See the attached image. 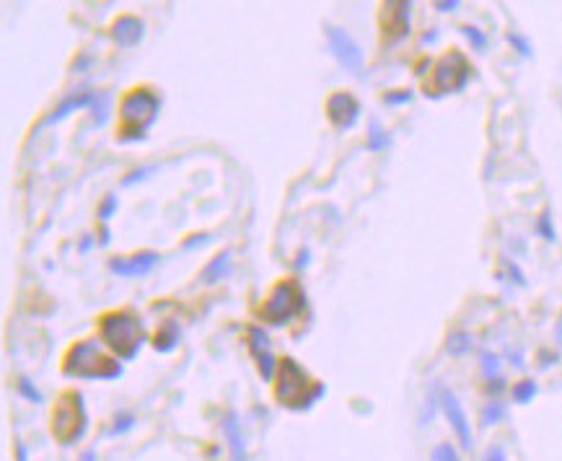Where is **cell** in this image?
Listing matches in <instances>:
<instances>
[{
    "instance_id": "cell-1",
    "label": "cell",
    "mask_w": 562,
    "mask_h": 461,
    "mask_svg": "<svg viewBox=\"0 0 562 461\" xmlns=\"http://www.w3.org/2000/svg\"><path fill=\"white\" fill-rule=\"evenodd\" d=\"M161 115V96L150 89H133L119 104V143H138L148 138L150 127Z\"/></svg>"
},
{
    "instance_id": "cell-2",
    "label": "cell",
    "mask_w": 562,
    "mask_h": 461,
    "mask_svg": "<svg viewBox=\"0 0 562 461\" xmlns=\"http://www.w3.org/2000/svg\"><path fill=\"white\" fill-rule=\"evenodd\" d=\"M327 387L311 379V373L296 361L285 355L277 365V381H275V396L288 410H308L311 404L324 396Z\"/></svg>"
},
{
    "instance_id": "cell-3",
    "label": "cell",
    "mask_w": 562,
    "mask_h": 461,
    "mask_svg": "<svg viewBox=\"0 0 562 461\" xmlns=\"http://www.w3.org/2000/svg\"><path fill=\"white\" fill-rule=\"evenodd\" d=\"M99 335L104 345L122 361H135V355L140 353V347L148 339V332L143 327V321L133 311H109L99 321Z\"/></svg>"
},
{
    "instance_id": "cell-4",
    "label": "cell",
    "mask_w": 562,
    "mask_h": 461,
    "mask_svg": "<svg viewBox=\"0 0 562 461\" xmlns=\"http://www.w3.org/2000/svg\"><path fill=\"white\" fill-rule=\"evenodd\" d=\"M63 373H65L67 379L109 381V379L122 376V365H119L115 358H109L99 347L96 339H83V342H75V345L67 350Z\"/></svg>"
},
{
    "instance_id": "cell-5",
    "label": "cell",
    "mask_w": 562,
    "mask_h": 461,
    "mask_svg": "<svg viewBox=\"0 0 562 461\" xmlns=\"http://www.w3.org/2000/svg\"><path fill=\"white\" fill-rule=\"evenodd\" d=\"M303 309H306V293L296 278H290L280 280L270 290L267 301L262 304V319L270 327H282L290 319H296L298 313H303Z\"/></svg>"
},
{
    "instance_id": "cell-6",
    "label": "cell",
    "mask_w": 562,
    "mask_h": 461,
    "mask_svg": "<svg viewBox=\"0 0 562 461\" xmlns=\"http://www.w3.org/2000/svg\"><path fill=\"white\" fill-rule=\"evenodd\" d=\"M86 425H89V417H86V407H83V396L78 391H65L60 396L58 407H55V415H52V433L60 443H75L86 436Z\"/></svg>"
},
{
    "instance_id": "cell-7",
    "label": "cell",
    "mask_w": 562,
    "mask_h": 461,
    "mask_svg": "<svg viewBox=\"0 0 562 461\" xmlns=\"http://www.w3.org/2000/svg\"><path fill=\"white\" fill-rule=\"evenodd\" d=\"M471 75L469 60L462 52H448L436 63L433 70V86L428 89V96H443V93H456L466 86Z\"/></svg>"
},
{
    "instance_id": "cell-8",
    "label": "cell",
    "mask_w": 562,
    "mask_h": 461,
    "mask_svg": "<svg viewBox=\"0 0 562 461\" xmlns=\"http://www.w3.org/2000/svg\"><path fill=\"white\" fill-rule=\"evenodd\" d=\"M327 39H329V50L337 58L339 65L345 67L348 73L360 78L365 63H363V50L358 47V41L345 29H339V26H327Z\"/></svg>"
},
{
    "instance_id": "cell-9",
    "label": "cell",
    "mask_w": 562,
    "mask_h": 461,
    "mask_svg": "<svg viewBox=\"0 0 562 461\" xmlns=\"http://www.w3.org/2000/svg\"><path fill=\"white\" fill-rule=\"evenodd\" d=\"M247 347H249V355L254 358L256 363V371L262 376V381H273L277 376V358L273 353V342L267 337V332L262 327H251L249 330V339H247Z\"/></svg>"
},
{
    "instance_id": "cell-10",
    "label": "cell",
    "mask_w": 562,
    "mask_h": 461,
    "mask_svg": "<svg viewBox=\"0 0 562 461\" xmlns=\"http://www.w3.org/2000/svg\"><path fill=\"white\" fill-rule=\"evenodd\" d=\"M327 117L329 122L337 127V130H350L358 124V117H360V104L353 93L348 91H337L327 99Z\"/></svg>"
},
{
    "instance_id": "cell-11",
    "label": "cell",
    "mask_w": 562,
    "mask_h": 461,
    "mask_svg": "<svg viewBox=\"0 0 562 461\" xmlns=\"http://www.w3.org/2000/svg\"><path fill=\"white\" fill-rule=\"evenodd\" d=\"M440 407L446 412L448 422H451V428H454L456 438H459V443L471 451V446H474V438H471V425L466 420V415H464V407L462 402L456 399L454 391H448V389H440Z\"/></svg>"
},
{
    "instance_id": "cell-12",
    "label": "cell",
    "mask_w": 562,
    "mask_h": 461,
    "mask_svg": "<svg viewBox=\"0 0 562 461\" xmlns=\"http://www.w3.org/2000/svg\"><path fill=\"white\" fill-rule=\"evenodd\" d=\"M158 262H161V254H156V252H138L133 257H115L109 262V270L119 275V278H143Z\"/></svg>"
},
{
    "instance_id": "cell-13",
    "label": "cell",
    "mask_w": 562,
    "mask_h": 461,
    "mask_svg": "<svg viewBox=\"0 0 562 461\" xmlns=\"http://www.w3.org/2000/svg\"><path fill=\"white\" fill-rule=\"evenodd\" d=\"M99 101V93L96 91H89V89H83V91H78V93H73V96H67L63 104H58V107L52 109L50 115L44 117L39 122V127L37 130H44V127H50V124H55V122H60V119H65L67 115H73V112H78V109H86V107H93Z\"/></svg>"
},
{
    "instance_id": "cell-14",
    "label": "cell",
    "mask_w": 562,
    "mask_h": 461,
    "mask_svg": "<svg viewBox=\"0 0 562 461\" xmlns=\"http://www.w3.org/2000/svg\"><path fill=\"white\" fill-rule=\"evenodd\" d=\"M410 3H386L384 11V32L391 41L410 34Z\"/></svg>"
},
{
    "instance_id": "cell-15",
    "label": "cell",
    "mask_w": 562,
    "mask_h": 461,
    "mask_svg": "<svg viewBox=\"0 0 562 461\" xmlns=\"http://www.w3.org/2000/svg\"><path fill=\"white\" fill-rule=\"evenodd\" d=\"M143 34H145V24H143L138 16H119L112 24V39L124 47V50H130V47H138L143 41Z\"/></svg>"
},
{
    "instance_id": "cell-16",
    "label": "cell",
    "mask_w": 562,
    "mask_h": 461,
    "mask_svg": "<svg viewBox=\"0 0 562 461\" xmlns=\"http://www.w3.org/2000/svg\"><path fill=\"white\" fill-rule=\"evenodd\" d=\"M179 339H182V330H179V324L174 319H169L161 324V330L156 332V337H153V347H156V353H171L176 350L179 345Z\"/></svg>"
},
{
    "instance_id": "cell-17",
    "label": "cell",
    "mask_w": 562,
    "mask_h": 461,
    "mask_svg": "<svg viewBox=\"0 0 562 461\" xmlns=\"http://www.w3.org/2000/svg\"><path fill=\"white\" fill-rule=\"evenodd\" d=\"M228 275H231V252H221V254L213 257V262L202 270L200 278H202L205 285H215V283H221Z\"/></svg>"
},
{
    "instance_id": "cell-18",
    "label": "cell",
    "mask_w": 562,
    "mask_h": 461,
    "mask_svg": "<svg viewBox=\"0 0 562 461\" xmlns=\"http://www.w3.org/2000/svg\"><path fill=\"white\" fill-rule=\"evenodd\" d=\"M223 430H226V438H228V443H231L233 461H247V456H244V436H241L239 417H236V412H228V417H226V422H223Z\"/></svg>"
},
{
    "instance_id": "cell-19",
    "label": "cell",
    "mask_w": 562,
    "mask_h": 461,
    "mask_svg": "<svg viewBox=\"0 0 562 461\" xmlns=\"http://www.w3.org/2000/svg\"><path fill=\"white\" fill-rule=\"evenodd\" d=\"M388 145H391V135L381 127V122L373 119L371 127H368V148H371L373 153H379V150L388 148Z\"/></svg>"
},
{
    "instance_id": "cell-20",
    "label": "cell",
    "mask_w": 562,
    "mask_h": 461,
    "mask_svg": "<svg viewBox=\"0 0 562 461\" xmlns=\"http://www.w3.org/2000/svg\"><path fill=\"white\" fill-rule=\"evenodd\" d=\"M446 350L451 355H464L471 350V337L466 335V332H456V335H451L446 342Z\"/></svg>"
},
{
    "instance_id": "cell-21",
    "label": "cell",
    "mask_w": 562,
    "mask_h": 461,
    "mask_svg": "<svg viewBox=\"0 0 562 461\" xmlns=\"http://www.w3.org/2000/svg\"><path fill=\"white\" fill-rule=\"evenodd\" d=\"M537 396V384L531 379H523V381H518L516 387H513V399L518 404H526V402H531Z\"/></svg>"
},
{
    "instance_id": "cell-22",
    "label": "cell",
    "mask_w": 562,
    "mask_h": 461,
    "mask_svg": "<svg viewBox=\"0 0 562 461\" xmlns=\"http://www.w3.org/2000/svg\"><path fill=\"white\" fill-rule=\"evenodd\" d=\"M16 389H18V394L26 396L29 402H34V404L44 402V396H41V391H39V389H37V387H34V384H32V381H29V379H26V376H21V379H18Z\"/></svg>"
},
{
    "instance_id": "cell-23",
    "label": "cell",
    "mask_w": 562,
    "mask_h": 461,
    "mask_svg": "<svg viewBox=\"0 0 562 461\" xmlns=\"http://www.w3.org/2000/svg\"><path fill=\"white\" fill-rule=\"evenodd\" d=\"M462 32H464V37L471 41L474 50H485V47H488V37H485L480 29H474V26H464Z\"/></svg>"
},
{
    "instance_id": "cell-24",
    "label": "cell",
    "mask_w": 562,
    "mask_h": 461,
    "mask_svg": "<svg viewBox=\"0 0 562 461\" xmlns=\"http://www.w3.org/2000/svg\"><path fill=\"white\" fill-rule=\"evenodd\" d=\"M433 461H462L451 443H440L433 448Z\"/></svg>"
},
{
    "instance_id": "cell-25",
    "label": "cell",
    "mask_w": 562,
    "mask_h": 461,
    "mask_svg": "<svg viewBox=\"0 0 562 461\" xmlns=\"http://www.w3.org/2000/svg\"><path fill=\"white\" fill-rule=\"evenodd\" d=\"M482 371L488 379H497V371H500V361H497L492 353H485L482 355Z\"/></svg>"
},
{
    "instance_id": "cell-26",
    "label": "cell",
    "mask_w": 562,
    "mask_h": 461,
    "mask_svg": "<svg viewBox=\"0 0 562 461\" xmlns=\"http://www.w3.org/2000/svg\"><path fill=\"white\" fill-rule=\"evenodd\" d=\"M117 207H119V200H117L115 195H107V197H104V202H101V207H99V221L107 223L109 218L115 215Z\"/></svg>"
},
{
    "instance_id": "cell-27",
    "label": "cell",
    "mask_w": 562,
    "mask_h": 461,
    "mask_svg": "<svg viewBox=\"0 0 562 461\" xmlns=\"http://www.w3.org/2000/svg\"><path fill=\"white\" fill-rule=\"evenodd\" d=\"M539 230H542V236H544L547 241H554V228H552V215H549V210H544L542 213V218H539Z\"/></svg>"
},
{
    "instance_id": "cell-28",
    "label": "cell",
    "mask_w": 562,
    "mask_h": 461,
    "mask_svg": "<svg viewBox=\"0 0 562 461\" xmlns=\"http://www.w3.org/2000/svg\"><path fill=\"white\" fill-rule=\"evenodd\" d=\"M500 417H503V407H500V404H492V407H488V410H485V415H482V422H485V425H492V422H497Z\"/></svg>"
},
{
    "instance_id": "cell-29",
    "label": "cell",
    "mask_w": 562,
    "mask_h": 461,
    "mask_svg": "<svg viewBox=\"0 0 562 461\" xmlns=\"http://www.w3.org/2000/svg\"><path fill=\"white\" fill-rule=\"evenodd\" d=\"M153 171H156L153 166H145V169H138V171H133V174H130V176H124L122 184H124V187H130V184H135V181L145 179V176H148V174H153Z\"/></svg>"
},
{
    "instance_id": "cell-30",
    "label": "cell",
    "mask_w": 562,
    "mask_h": 461,
    "mask_svg": "<svg viewBox=\"0 0 562 461\" xmlns=\"http://www.w3.org/2000/svg\"><path fill=\"white\" fill-rule=\"evenodd\" d=\"M386 104H405V101H412V91H397V93H386L384 96Z\"/></svg>"
},
{
    "instance_id": "cell-31",
    "label": "cell",
    "mask_w": 562,
    "mask_h": 461,
    "mask_svg": "<svg viewBox=\"0 0 562 461\" xmlns=\"http://www.w3.org/2000/svg\"><path fill=\"white\" fill-rule=\"evenodd\" d=\"M508 41H511L513 47H516V50L521 52V55H526V58H529V55H531L529 41H526V39H521V37H518V34H511V37H508Z\"/></svg>"
},
{
    "instance_id": "cell-32",
    "label": "cell",
    "mask_w": 562,
    "mask_h": 461,
    "mask_svg": "<svg viewBox=\"0 0 562 461\" xmlns=\"http://www.w3.org/2000/svg\"><path fill=\"white\" fill-rule=\"evenodd\" d=\"M130 428H133V417H130V415H122V417H117V425L112 433H124V430H130Z\"/></svg>"
},
{
    "instance_id": "cell-33",
    "label": "cell",
    "mask_w": 562,
    "mask_h": 461,
    "mask_svg": "<svg viewBox=\"0 0 562 461\" xmlns=\"http://www.w3.org/2000/svg\"><path fill=\"white\" fill-rule=\"evenodd\" d=\"M485 461H508V459H505V451H503V448H500V446H495V448H490V451H488Z\"/></svg>"
},
{
    "instance_id": "cell-34",
    "label": "cell",
    "mask_w": 562,
    "mask_h": 461,
    "mask_svg": "<svg viewBox=\"0 0 562 461\" xmlns=\"http://www.w3.org/2000/svg\"><path fill=\"white\" fill-rule=\"evenodd\" d=\"M438 8L440 11H454V8H459V3H456V0L454 3H438Z\"/></svg>"
},
{
    "instance_id": "cell-35",
    "label": "cell",
    "mask_w": 562,
    "mask_h": 461,
    "mask_svg": "<svg viewBox=\"0 0 562 461\" xmlns=\"http://www.w3.org/2000/svg\"><path fill=\"white\" fill-rule=\"evenodd\" d=\"M195 244H207V236H197V239L187 241V244H184V247H195Z\"/></svg>"
},
{
    "instance_id": "cell-36",
    "label": "cell",
    "mask_w": 562,
    "mask_h": 461,
    "mask_svg": "<svg viewBox=\"0 0 562 461\" xmlns=\"http://www.w3.org/2000/svg\"><path fill=\"white\" fill-rule=\"evenodd\" d=\"M16 451H18V461H26V448L21 443L16 446Z\"/></svg>"
},
{
    "instance_id": "cell-37",
    "label": "cell",
    "mask_w": 562,
    "mask_h": 461,
    "mask_svg": "<svg viewBox=\"0 0 562 461\" xmlns=\"http://www.w3.org/2000/svg\"><path fill=\"white\" fill-rule=\"evenodd\" d=\"M91 247V239H89V236H86V239H83V244H81V252H86V249Z\"/></svg>"
}]
</instances>
